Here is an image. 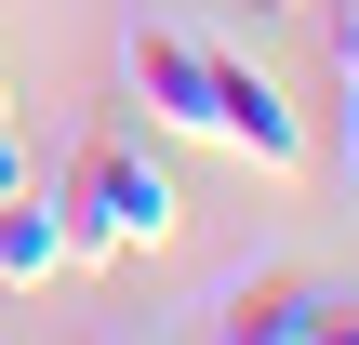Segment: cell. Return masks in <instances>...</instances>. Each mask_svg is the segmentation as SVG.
<instances>
[{
    "mask_svg": "<svg viewBox=\"0 0 359 345\" xmlns=\"http://www.w3.org/2000/svg\"><path fill=\"white\" fill-rule=\"evenodd\" d=\"M173 226H187V199H173V173L147 146H93L80 160V186H67V239L80 253H160Z\"/></svg>",
    "mask_w": 359,
    "mask_h": 345,
    "instance_id": "6da1fadb",
    "label": "cell"
},
{
    "mask_svg": "<svg viewBox=\"0 0 359 345\" xmlns=\"http://www.w3.org/2000/svg\"><path fill=\"white\" fill-rule=\"evenodd\" d=\"M200 332H253V345H333V332H359V293H346V279H240L226 306H200Z\"/></svg>",
    "mask_w": 359,
    "mask_h": 345,
    "instance_id": "277c9868",
    "label": "cell"
},
{
    "mask_svg": "<svg viewBox=\"0 0 359 345\" xmlns=\"http://www.w3.org/2000/svg\"><path fill=\"white\" fill-rule=\"evenodd\" d=\"M213 146H240L253 173H306V120H293V93H280L253 53H226V40H213Z\"/></svg>",
    "mask_w": 359,
    "mask_h": 345,
    "instance_id": "3957f363",
    "label": "cell"
},
{
    "mask_svg": "<svg viewBox=\"0 0 359 345\" xmlns=\"http://www.w3.org/2000/svg\"><path fill=\"white\" fill-rule=\"evenodd\" d=\"M80 266V239H67V199H40V186H0V293H27V279H67Z\"/></svg>",
    "mask_w": 359,
    "mask_h": 345,
    "instance_id": "5b68a950",
    "label": "cell"
},
{
    "mask_svg": "<svg viewBox=\"0 0 359 345\" xmlns=\"http://www.w3.org/2000/svg\"><path fill=\"white\" fill-rule=\"evenodd\" d=\"M120 80H133V106H147L160 133H200V146H213V40H200V27H133V40H120Z\"/></svg>",
    "mask_w": 359,
    "mask_h": 345,
    "instance_id": "7a4b0ae2",
    "label": "cell"
},
{
    "mask_svg": "<svg viewBox=\"0 0 359 345\" xmlns=\"http://www.w3.org/2000/svg\"><path fill=\"white\" fill-rule=\"evenodd\" d=\"M0 186H27V160H13V120H0Z\"/></svg>",
    "mask_w": 359,
    "mask_h": 345,
    "instance_id": "8992f818",
    "label": "cell"
},
{
    "mask_svg": "<svg viewBox=\"0 0 359 345\" xmlns=\"http://www.w3.org/2000/svg\"><path fill=\"white\" fill-rule=\"evenodd\" d=\"M253 13H306V0H253Z\"/></svg>",
    "mask_w": 359,
    "mask_h": 345,
    "instance_id": "52a82bcc",
    "label": "cell"
}]
</instances>
